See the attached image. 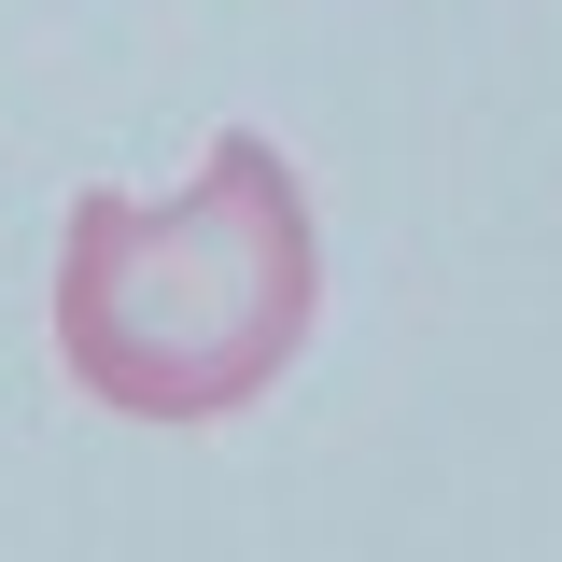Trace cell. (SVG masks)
I'll list each match as a JSON object with an SVG mask.
<instances>
[{
  "label": "cell",
  "mask_w": 562,
  "mask_h": 562,
  "mask_svg": "<svg viewBox=\"0 0 562 562\" xmlns=\"http://www.w3.org/2000/svg\"><path fill=\"white\" fill-rule=\"evenodd\" d=\"M324 225L281 140L225 127L183 198H70L57 239V366L127 422H225L310 351Z\"/></svg>",
  "instance_id": "obj_1"
}]
</instances>
